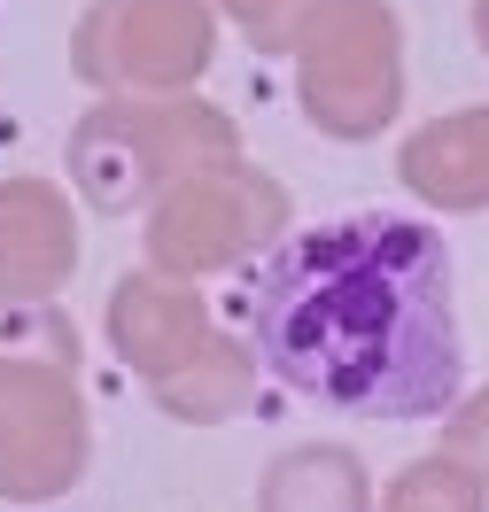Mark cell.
<instances>
[{
	"label": "cell",
	"mask_w": 489,
	"mask_h": 512,
	"mask_svg": "<svg viewBox=\"0 0 489 512\" xmlns=\"http://www.w3.org/2000/svg\"><path fill=\"white\" fill-rule=\"evenodd\" d=\"M249 342L264 381L319 412L443 419L466 388L458 272L443 233L396 210L288 233L257 272Z\"/></svg>",
	"instance_id": "1"
}]
</instances>
